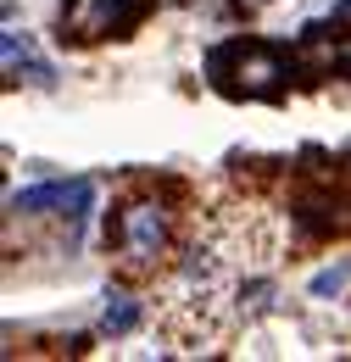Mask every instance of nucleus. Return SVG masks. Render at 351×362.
I'll use <instances>...</instances> for the list:
<instances>
[{
	"label": "nucleus",
	"instance_id": "1",
	"mask_svg": "<svg viewBox=\"0 0 351 362\" xmlns=\"http://www.w3.org/2000/svg\"><path fill=\"white\" fill-rule=\"evenodd\" d=\"M207 78L229 100H279L296 78V56L263 40H223L207 56Z\"/></svg>",
	"mask_w": 351,
	"mask_h": 362
},
{
	"label": "nucleus",
	"instance_id": "2",
	"mask_svg": "<svg viewBox=\"0 0 351 362\" xmlns=\"http://www.w3.org/2000/svg\"><path fill=\"white\" fill-rule=\"evenodd\" d=\"M106 234L129 251V262H156V257L168 251L173 218H168V206H162V201H134V206H123L117 228H106Z\"/></svg>",
	"mask_w": 351,
	"mask_h": 362
},
{
	"label": "nucleus",
	"instance_id": "3",
	"mask_svg": "<svg viewBox=\"0 0 351 362\" xmlns=\"http://www.w3.org/2000/svg\"><path fill=\"white\" fill-rule=\"evenodd\" d=\"M45 206H56L62 218L84 223L89 206H95V184H89V179H50V184H40V189L11 195V212H45Z\"/></svg>",
	"mask_w": 351,
	"mask_h": 362
},
{
	"label": "nucleus",
	"instance_id": "4",
	"mask_svg": "<svg viewBox=\"0 0 351 362\" xmlns=\"http://www.w3.org/2000/svg\"><path fill=\"white\" fill-rule=\"evenodd\" d=\"M151 11H156V0H100L89 11V34L95 40H129Z\"/></svg>",
	"mask_w": 351,
	"mask_h": 362
},
{
	"label": "nucleus",
	"instance_id": "5",
	"mask_svg": "<svg viewBox=\"0 0 351 362\" xmlns=\"http://www.w3.org/2000/svg\"><path fill=\"white\" fill-rule=\"evenodd\" d=\"M106 334H134L139 329V307H134L129 296H106Z\"/></svg>",
	"mask_w": 351,
	"mask_h": 362
},
{
	"label": "nucleus",
	"instance_id": "6",
	"mask_svg": "<svg viewBox=\"0 0 351 362\" xmlns=\"http://www.w3.org/2000/svg\"><path fill=\"white\" fill-rule=\"evenodd\" d=\"M346 279H351V268H346V262H335V268H323L318 279H312V296H335Z\"/></svg>",
	"mask_w": 351,
	"mask_h": 362
},
{
	"label": "nucleus",
	"instance_id": "7",
	"mask_svg": "<svg viewBox=\"0 0 351 362\" xmlns=\"http://www.w3.org/2000/svg\"><path fill=\"white\" fill-rule=\"evenodd\" d=\"M62 11H79V0H62Z\"/></svg>",
	"mask_w": 351,
	"mask_h": 362
},
{
	"label": "nucleus",
	"instance_id": "8",
	"mask_svg": "<svg viewBox=\"0 0 351 362\" xmlns=\"http://www.w3.org/2000/svg\"><path fill=\"white\" fill-rule=\"evenodd\" d=\"M246 6H263V0H246Z\"/></svg>",
	"mask_w": 351,
	"mask_h": 362
}]
</instances>
